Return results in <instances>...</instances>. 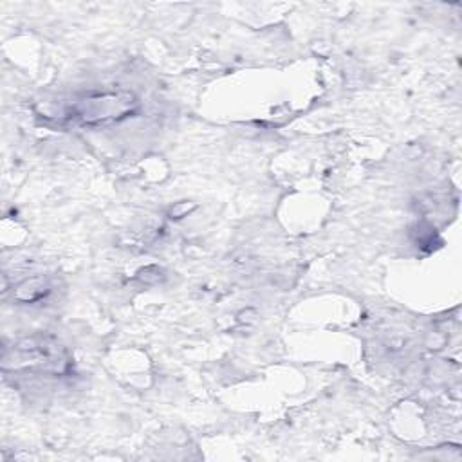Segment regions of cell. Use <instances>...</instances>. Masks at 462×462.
Wrapping results in <instances>:
<instances>
[{
	"instance_id": "obj_1",
	"label": "cell",
	"mask_w": 462,
	"mask_h": 462,
	"mask_svg": "<svg viewBox=\"0 0 462 462\" xmlns=\"http://www.w3.org/2000/svg\"><path fill=\"white\" fill-rule=\"evenodd\" d=\"M134 99L128 94H97L79 101L76 117L83 123H99L106 119H117L132 112Z\"/></svg>"
}]
</instances>
